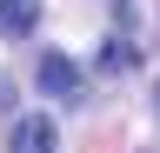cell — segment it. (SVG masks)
I'll return each instance as SVG.
<instances>
[{
  "instance_id": "obj_1",
  "label": "cell",
  "mask_w": 160,
  "mask_h": 153,
  "mask_svg": "<svg viewBox=\"0 0 160 153\" xmlns=\"http://www.w3.org/2000/svg\"><path fill=\"white\" fill-rule=\"evenodd\" d=\"M33 80H40V93H53V100H80V67L67 60V53H40V67H33Z\"/></svg>"
},
{
  "instance_id": "obj_2",
  "label": "cell",
  "mask_w": 160,
  "mask_h": 153,
  "mask_svg": "<svg viewBox=\"0 0 160 153\" xmlns=\"http://www.w3.org/2000/svg\"><path fill=\"white\" fill-rule=\"evenodd\" d=\"M7 153H53V120L47 113H20L7 133Z\"/></svg>"
},
{
  "instance_id": "obj_3",
  "label": "cell",
  "mask_w": 160,
  "mask_h": 153,
  "mask_svg": "<svg viewBox=\"0 0 160 153\" xmlns=\"http://www.w3.org/2000/svg\"><path fill=\"white\" fill-rule=\"evenodd\" d=\"M40 27V0H0V33H33Z\"/></svg>"
},
{
  "instance_id": "obj_4",
  "label": "cell",
  "mask_w": 160,
  "mask_h": 153,
  "mask_svg": "<svg viewBox=\"0 0 160 153\" xmlns=\"http://www.w3.org/2000/svg\"><path fill=\"white\" fill-rule=\"evenodd\" d=\"M113 7H120V27H133V20H140V0H113Z\"/></svg>"
},
{
  "instance_id": "obj_5",
  "label": "cell",
  "mask_w": 160,
  "mask_h": 153,
  "mask_svg": "<svg viewBox=\"0 0 160 153\" xmlns=\"http://www.w3.org/2000/svg\"><path fill=\"white\" fill-rule=\"evenodd\" d=\"M7 107H13V80L0 73V113H7Z\"/></svg>"
},
{
  "instance_id": "obj_6",
  "label": "cell",
  "mask_w": 160,
  "mask_h": 153,
  "mask_svg": "<svg viewBox=\"0 0 160 153\" xmlns=\"http://www.w3.org/2000/svg\"><path fill=\"white\" fill-rule=\"evenodd\" d=\"M153 93H160V87H153Z\"/></svg>"
}]
</instances>
